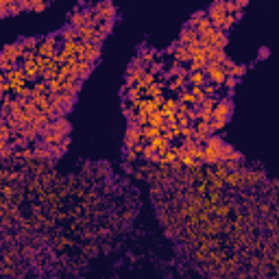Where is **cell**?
Here are the masks:
<instances>
[{
    "label": "cell",
    "instance_id": "1",
    "mask_svg": "<svg viewBox=\"0 0 279 279\" xmlns=\"http://www.w3.org/2000/svg\"><path fill=\"white\" fill-rule=\"evenodd\" d=\"M231 109H234V103L229 96H223L218 98V105H216V111H214V118H212L210 127H212V133L218 135L220 131H223L227 127V120L229 116H231Z\"/></svg>",
    "mask_w": 279,
    "mask_h": 279
},
{
    "label": "cell",
    "instance_id": "2",
    "mask_svg": "<svg viewBox=\"0 0 279 279\" xmlns=\"http://www.w3.org/2000/svg\"><path fill=\"white\" fill-rule=\"evenodd\" d=\"M225 140L220 135H212L207 142L203 144V164H210V166H218L220 159V151L225 149Z\"/></svg>",
    "mask_w": 279,
    "mask_h": 279
},
{
    "label": "cell",
    "instance_id": "3",
    "mask_svg": "<svg viewBox=\"0 0 279 279\" xmlns=\"http://www.w3.org/2000/svg\"><path fill=\"white\" fill-rule=\"evenodd\" d=\"M227 42H229L227 33L216 29V31H212V33H207V35L201 37V48H205V51H212V48H220V51H225Z\"/></svg>",
    "mask_w": 279,
    "mask_h": 279
},
{
    "label": "cell",
    "instance_id": "4",
    "mask_svg": "<svg viewBox=\"0 0 279 279\" xmlns=\"http://www.w3.org/2000/svg\"><path fill=\"white\" fill-rule=\"evenodd\" d=\"M205 77H207L210 85L223 87L225 79H227V70H225V65H220V63H207V68H205Z\"/></svg>",
    "mask_w": 279,
    "mask_h": 279
},
{
    "label": "cell",
    "instance_id": "5",
    "mask_svg": "<svg viewBox=\"0 0 279 279\" xmlns=\"http://www.w3.org/2000/svg\"><path fill=\"white\" fill-rule=\"evenodd\" d=\"M227 15H229V11H227V3H214L207 9V18L212 20V24H214V29H223V24H225V20H227Z\"/></svg>",
    "mask_w": 279,
    "mask_h": 279
},
{
    "label": "cell",
    "instance_id": "6",
    "mask_svg": "<svg viewBox=\"0 0 279 279\" xmlns=\"http://www.w3.org/2000/svg\"><path fill=\"white\" fill-rule=\"evenodd\" d=\"M207 51L205 48H194L192 51V61H190V65H188V70L190 72H205V68H207Z\"/></svg>",
    "mask_w": 279,
    "mask_h": 279
},
{
    "label": "cell",
    "instance_id": "7",
    "mask_svg": "<svg viewBox=\"0 0 279 279\" xmlns=\"http://www.w3.org/2000/svg\"><path fill=\"white\" fill-rule=\"evenodd\" d=\"M140 144H146L142 135V127L135 125V122H129V129L125 133V146L131 149V146H140Z\"/></svg>",
    "mask_w": 279,
    "mask_h": 279
},
{
    "label": "cell",
    "instance_id": "8",
    "mask_svg": "<svg viewBox=\"0 0 279 279\" xmlns=\"http://www.w3.org/2000/svg\"><path fill=\"white\" fill-rule=\"evenodd\" d=\"M177 44H181V46H188V48H199L201 46V35L196 33L192 27H185L181 33H179V39H177Z\"/></svg>",
    "mask_w": 279,
    "mask_h": 279
},
{
    "label": "cell",
    "instance_id": "9",
    "mask_svg": "<svg viewBox=\"0 0 279 279\" xmlns=\"http://www.w3.org/2000/svg\"><path fill=\"white\" fill-rule=\"evenodd\" d=\"M57 37H46L39 42L37 46V57H42V59H57Z\"/></svg>",
    "mask_w": 279,
    "mask_h": 279
},
{
    "label": "cell",
    "instance_id": "10",
    "mask_svg": "<svg viewBox=\"0 0 279 279\" xmlns=\"http://www.w3.org/2000/svg\"><path fill=\"white\" fill-rule=\"evenodd\" d=\"M216 105H218V98H205V101L199 105V120L196 122H212L214 118V111H216Z\"/></svg>",
    "mask_w": 279,
    "mask_h": 279
},
{
    "label": "cell",
    "instance_id": "11",
    "mask_svg": "<svg viewBox=\"0 0 279 279\" xmlns=\"http://www.w3.org/2000/svg\"><path fill=\"white\" fill-rule=\"evenodd\" d=\"M177 111H179V101H177V96L164 98V105H161V116H164V120L177 116Z\"/></svg>",
    "mask_w": 279,
    "mask_h": 279
},
{
    "label": "cell",
    "instance_id": "12",
    "mask_svg": "<svg viewBox=\"0 0 279 279\" xmlns=\"http://www.w3.org/2000/svg\"><path fill=\"white\" fill-rule=\"evenodd\" d=\"M166 89H168V85L166 83H159V81H157L155 85H151L149 89H146L144 96L146 98H155V101H157V98H166V96H164V94H166Z\"/></svg>",
    "mask_w": 279,
    "mask_h": 279
},
{
    "label": "cell",
    "instance_id": "13",
    "mask_svg": "<svg viewBox=\"0 0 279 279\" xmlns=\"http://www.w3.org/2000/svg\"><path fill=\"white\" fill-rule=\"evenodd\" d=\"M205 85H207L205 72H190L188 75V87H205Z\"/></svg>",
    "mask_w": 279,
    "mask_h": 279
},
{
    "label": "cell",
    "instance_id": "14",
    "mask_svg": "<svg viewBox=\"0 0 279 279\" xmlns=\"http://www.w3.org/2000/svg\"><path fill=\"white\" fill-rule=\"evenodd\" d=\"M177 101H179V105H185V107H199V101H196L194 94L190 92V87L183 89V92L177 96Z\"/></svg>",
    "mask_w": 279,
    "mask_h": 279
},
{
    "label": "cell",
    "instance_id": "15",
    "mask_svg": "<svg viewBox=\"0 0 279 279\" xmlns=\"http://www.w3.org/2000/svg\"><path fill=\"white\" fill-rule=\"evenodd\" d=\"M203 18H207V9H201V11H196V13H192L190 15V20H188V27H196V24H199Z\"/></svg>",
    "mask_w": 279,
    "mask_h": 279
},
{
    "label": "cell",
    "instance_id": "16",
    "mask_svg": "<svg viewBox=\"0 0 279 279\" xmlns=\"http://www.w3.org/2000/svg\"><path fill=\"white\" fill-rule=\"evenodd\" d=\"M111 31H113V22H101V24H98V35H101L103 39L107 37Z\"/></svg>",
    "mask_w": 279,
    "mask_h": 279
},
{
    "label": "cell",
    "instance_id": "17",
    "mask_svg": "<svg viewBox=\"0 0 279 279\" xmlns=\"http://www.w3.org/2000/svg\"><path fill=\"white\" fill-rule=\"evenodd\" d=\"M238 83H240V81H238L236 77H229V75H227V79H225L223 87H225V89H229V92H234V89L238 87Z\"/></svg>",
    "mask_w": 279,
    "mask_h": 279
},
{
    "label": "cell",
    "instance_id": "18",
    "mask_svg": "<svg viewBox=\"0 0 279 279\" xmlns=\"http://www.w3.org/2000/svg\"><path fill=\"white\" fill-rule=\"evenodd\" d=\"M270 55V51H268V46H262L260 51H258V59H266V57Z\"/></svg>",
    "mask_w": 279,
    "mask_h": 279
}]
</instances>
